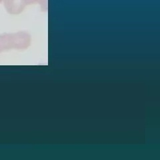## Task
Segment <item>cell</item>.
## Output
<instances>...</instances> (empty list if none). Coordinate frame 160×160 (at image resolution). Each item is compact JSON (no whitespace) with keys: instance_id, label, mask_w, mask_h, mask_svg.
Returning <instances> with one entry per match:
<instances>
[{"instance_id":"cell-1","label":"cell","mask_w":160,"mask_h":160,"mask_svg":"<svg viewBox=\"0 0 160 160\" xmlns=\"http://www.w3.org/2000/svg\"><path fill=\"white\" fill-rule=\"evenodd\" d=\"M31 38L26 32L3 34L0 36V52L10 49H26L30 45Z\"/></svg>"},{"instance_id":"cell-2","label":"cell","mask_w":160,"mask_h":160,"mask_svg":"<svg viewBox=\"0 0 160 160\" xmlns=\"http://www.w3.org/2000/svg\"><path fill=\"white\" fill-rule=\"evenodd\" d=\"M4 6L7 12L11 14L20 13L26 6L22 0H4Z\"/></svg>"},{"instance_id":"cell-3","label":"cell","mask_w":160,"mask_h":160,"mask_svg":"<svg viewBox=\"0 0 160 160\" xmlns=\"http://www.w3.org/2000/svg\"><path fill=\"white\" fill-rule=\"evenodd\" d=\"M26 6L34 3H39L42 7L43 11H47L48 9V0H22Z\"/></svg>"},{"instance_id":"cell-4","label":"cell","mask_w":160,"mask_h":160,"mask_svg":"<svg viewBox=\"0 0 160 160\" xmlns=\"http://www.w3.org/2000/svg\"><path fill=\"white\" fill-rule=\"evenodd\" d=\"M2 1H3V0H0V3H1Z\"/></svg>"}]
</instances>
